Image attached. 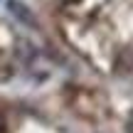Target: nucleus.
Here are the masks:
<instances>
[{
	"instance_id": "f257e3e1",
	"label": "nucleus",
	"mask_w": 133,
	"mask_h": 133,
	"mask_svg": "<svg viewBox=\"0 0 133 133\" xmlns=\"http://www.w3.org/2000/svg\"><path fill=\"white\" fill-rule=\"evenodd\" d=\"M8 8H10V12H12L15 17L20 20V22H25V25H35V20H32V15H30V10L25 8L22 3H17V0H8Z\"/></svg>"
},
{
	"instance_id": "f03ea898",
	"label": "nucleus",
	"mask_w": 133,
	"mask_h": 133,
	"mask_svg": "<svg viewBox=\"0 0 133 133\" xmlns=\"http://www.w3.org/2000/svg\"><path fill=\"white\" fill-rule=\"evenodd\" d=\"M0 131H3V123H0Z\"/></svg>"
}]
</instances>
